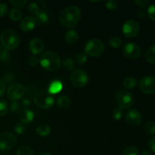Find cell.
Listing matches in <instances>:
<instances>
[{
    "label": "cell",
    "mask_w": 155,
    "mask_h": 155,
    "mask_svg": "<svg viewBox=\"0 0 155 155\" xmlns=\"http://www.w3.org/2000/svg\"><path fill=\"white\" fill-rule=\"evenodd\" d=\"M87 55L85 53H80L75 58L76 63L79 65H83L86 64V62L87 61Z\"/></svg>",
    "instance_id": "4dcf8cb0"
},
{
    "label": "cell",
    "mask_w": 155,
    "mask_h": 155,
    "mask_svg": "<svg viewBox=\"0 0 155 155\" xmlns=\"http://www.w3.org/2000/svg\"><path fill=\"white\" fill-rule=\"evenodd\" d=\"M7 5L5 4H4V3L0 2V18L5 15L6 12H7Z\"/></svg>",
    "instance_id": "b9f144b4"
},
{
    "label": "cell",
    "mask_w": 155,
    "mask_h": 155,
    "mask_svg": "<svg viewBox=\"0 0 155 155\" xmlns=\"http://www.w3.org/2000/svg\"><path fill=\"white\" fill-rule=\"evenodd\" d=\"M21 104L18 101H13L10 105V110L12 113L18 114L21 110Z\"/></svg>",
    "instance_id": "8d00e7d4"
},
{
    "label": "cell",
    "mask_w": 155,
    "mask_h": 155,
    "mask_svg": "<svg viewBox=\"0 0 155 155\" xmlns=\"http://www.w3.org/2000/svg\"><path fill=\"white\" fill-rule=\"evenodd\" d=\"M27 11L30 12L32 15H36L38 12H39V8L37 3L36 2H30L29 3L28 6H27Z\"/></svg>",
    "instance_id": "1f68e13d"
},
{
    "label": "cell",
    "mask_w": 155,
    "mask_h": 155,
    "mask_svg": "<svg viewBox=\"0 0 155 155\" xmlns=\"http://www.w3.org/2000/svg\"><path fill=\"white\" fill-rule=\"evenodd\" d=\"M142 115L136 109H130L126 114V120L130 125L136 127L142 122Z\"/></svg>",
    "instance_id": "4fadbf2b"
},
{
    "label": "cell",
    "mask_w": 155,
    "mask_h": 155,
    "mask_svg": "<svg viewBox=\"0 0 155 155\" xmlns=\"http://www.w3.org/2000/svg\"><path fill=\"white\" fill-rule=\"evenodd\" d=\"M35 17V21L39 24H45L48 21V14L45 11H39Z\"/></svg>",
    "instance_id": "ffe728a7"
},
{
    "label": "cell",
    "mask_w": 155,
    "mask_h": 155,
    "mask_svg": "<svg viewBox=\"0 0 155 155\" xmlns=\"http://www.w3.org/2000/svg\"><path fill=\"white\" fill-rule=\"evenodd\" d=\"M2 45L5 49L13 50L20 44V36L17 32L13 30H5L2 33L0 36Z\"/></svg>",
    "instance_id": "3957f363"
},
{
    "label": "cell",
    "mask_w": 155,
    "mask_h": 155,
    "mask_svg": "<svg viewBox=\"0 0 155 155\" xmlns=\"http://www.w3.org/2000/svg\"><path fill=\"white\" fill-rule=\"evenodd\" d=\"M135 3L137 6L141 8H145L147 6L149 5L150 1L148 0H136L135 1Z\"/></svg>",
    "instance_id": "ab89813d"
},
{
    "label": "cell",
    "mask_w": 155,
    "mask_h": 155,
    "mask_svg": "<svg viewBox=\"0 0 155 155\" xmlns=\"http://www.w3.org/2000/svg\"><path fill=\"white\" fill-rule=\"evenodd\" d=\"M8 111V106L4 100H0V117L5 116Z\"/></svg>",
    "instance_id": "d6a6232c"
},
{
    "label": "cell",
    "mask_w": 155,
    "mask_h": 155,
    "mask_svg": "<svg viewBox=\"0 0 155 155\" xmlns=\"http://www.w3.org/2000/svg\"><path fill=\"white\" fill-rule=\"evenodd\" d=\"M9 18L13 21H19L22 18V12L17 8H12L9 12Z\"/></svg>",
    "instance_id": "603a6c76"
},
{
    "label": "cell",
    "mask_w": 155,
    "mask_h": 155,
    "mask_svg": "<svg viewBox=\"0 0 155 155\" xmlns=\"http://www.w3.org/2000/svg\"><path fill=\"white\" fill-rule=\"evenodd\" d=\"M33 119H34V114L29 109H24L20 114V120L23 124H30Z\"/></svg>",
    "instance_id": "2e32d148"
},
{
    "label": "cell",
    "mask_w": 155,
    "mask_h": 155,
    "mask_svg": "<svg viewBox=\"0 0 155 155\" xmlns=\"http://www.w3.org/2000/svg\"><path fill=\"white\" fill-rule=\"evenodd\" d=\"M9 58V53L6 49L3 48L2 45L0 44V60L2 61H6Z\"/></svg>",
    "instance_id": "e575fe53"
},
{
    "label": "cell",
    "mask_w": 155,
    "mask_h": 155,
    "mask_svg": "<svg viewBox=\"0 0 155 155\" xmlns=\"http://www.w3.org/2000/svg\"><path fill=\"white\" fill-rule=\"evenodd\" d=\"M119 4L117 1L114 0H110V1L105 2V7L110 11H114L117 9Z\"/></svg>",
    "instance_id": "836d02e7"
},
{
    "label": "cell",
    "mask_w": 155,
    "mask_h": 155,
    "mask_svg": "<svg viewBox=\"0 0 155 155\" xmlns=\"http://www.w3.org/2000/svg\"><path fill=\"white\" fill-rule=\"evenodd\" d=\"M65 40L68 44H74L79 39V35L76 30H70L65 33Z\"/></svg>",
    "instance_id": "e0dca14e"
},
{
    "label": "cell",
    "mask_w": 155,
    "mask_h": 155,
    "mask_svg": "<svg viewBox=\"0 0 155 155\" xmlns=\"http://www.w3.org/2000/svg\"><path fill=\"white\" fill-rule=\"evenodd\" d=\"M33 100L37 107L44 110L51 108L54 102V97L49 93L48 89H41L37 91L35 93Z\"/></svg>",
    "instance_id": "277c9868"
},
{
    "label": "cell",
    "mask_w": 155,
    "mask_h": 155,
    "mask_svg": "<svg viewBox=\"0 0 155 155\" xmlns=\"http://www.w3.org/2000/svg\"><path fill=\"white\" fill-rule=\"evenodd\" d=\"M15 131L18 134L22 135L26 132V127L23 124H18L15 127Z\"/></svg>",
    "instance_id": "74e56055"
},
{
    "label": "cell",
    "mask_w": 155,
    "mask_h": 155,
    "mask_svg": "<svg viewBox=\"0 0 155 155\" xmlns=\"http://www.w3.org/2000/svg\"><path fill=\"white\" fill-rule=\"evenodd\" d=\"M80 15H81V11L77 6H68L59 14V22L63 27L67 28H73L78 24Z\"/></svg>",
    "instance_id": "6da1fadb"
},
{
    "label": "cell",
    "mask_w": 155,
    "mask_h": 155,
    "mask_svg": "<svg viewBox=\"0 0 155 155\" xmlns=\"http://www.w3.org/2000/svg\"><path fill=\"white\" fill-rule=\"evenodd\" d=\"M30 104H31V103H30V99H28V98H24V99L22 100V106L25 109L28 108V107L30 106Z\"/></svg>",
    "instance_id": "f6af8a7d"
},
{
    "label": "cell",
    "mask_w": 155,
    "mask_h": 155,
    "mask_svg": "<svg viewBox=\"0 0 155 155\" xmlns=\"http://www.w3.org/2000/svg\"><path fill=\"white\" fill-rule=\"evenodd\" d=\"M147 14L148 16L151 21L155 22V4H152L148 8V11H147Z\"/></svg>",
    "instance_id": "d590c367"
},
{
    "label": "cell",
    "mask_w": 155,
    "mask_h": 155,
    "mask_svg": "<svg viewBox=\"0 0 155 155\" xmlns=\"http://www.w3.org/2000/svg\"><path fill=\"white\" fill-rule=\"evenodd\" d=\"M17 144V139L12 133L6 132L0 134V150L7 151L12 149Z\"/></svg>",
    "instance_id": "ba28073f"
},
{
    "label": "cell",
    "mask_w": 155,
    "mask_h": 155,
    "mask_svg": "<svg viewBox=\"0 0 155 155\" xmlns=\"http://www.w3.org/2000/svg\"><path fill=\"white\" fill-rule=\"evenodd\" d=\"M62 88H63L62 83L58 80H54V81L51 82V84L49 85L48 91L51 95H56L61 91Z\"/></svg>",
    "instance_id": "ac0fdd59"
},
{
    "label": "cell",
    "mask_w": 155,
    "mask_h": 155,
    "mask_svg": "<svg viewBox=\"0 0 155 155\" xmlns=\"http://www.w3.org/2000/svg\"><path fill=\"white\" fill-rule=\"evenodd\" d=\"M28 64L32 67H36L37 66L38 64H39V60L35 56H31V57L29 58L28 59Z\"/></svg>",
    "instance_id": "60d3db41"
},
{
    "label": "cell",
    "mask_w": 155,
    "mask_h": 155,
    "mask_svg": "<svg viewBox=\"0 0 155 155\" xmlns=\"http://www.w3.org/2000/svg\"><path fill=\"white\" fill-rule=\"evenodd\" d=\"M123 114H124V109L121 108L120 107H117L114 108L112 111V117L115 120H119L122 118Z\"/></svg>",
    "instance_id": "f1b7e54d"
},
{
    "label": "cell",
    "mask_w": 155,
    "mask_h": 155,
    "mask_svg": "<svg viewBox=\"0 0 155 155\" xmlns=\"http://www.w3.org/2000/svg\"><path fill=\"white\" fill-rule=\"evenodd\" d=\"M44 42L39 38H34L29 43V49L33 54H39L44 50Z\"/></svg>",
    "instance_id": "5bb4252c"
},
{
    "label": "cell",
    "mask_w": 155,
    "mask_h": 155,
    "mask_svg": "<svg viewBox=\"0 0 155 155\" xmlns=\"http://www.w3.org/2000/svg\"><path fill=\"white\" fill-rule=\"evenodd\" d=\"M71 81L73 86L77 88H83L89 82L87 73L81 69H76L71 74Z\"/></svg>",
    "instance_id": "52a82bcc"
},
{
    "label": "cell",
    "mask_w": 155,
    "mask_h": 155,
    "mask_svg": "<svg viewBox=\"0 0 155 155\" xmlns=\"http://www.w3.org/2000/svg\"><path fill=\"white\" fill-rule=\"evenodd\" d=\"M71 104V101L70 98L67 95H61L57 100V104L60 108L66 109L70 107Z\"/></svg>",
    "instance_id": "d6986e66"
},
{
    "label": "cell",
    "mask_w": 155,
    "mask_h": 155,
    "mask_svg": "<svg viewBox=\"0 0 155 155\" xmlns=\"http://www.w3.org/2000/svg\"><path fill=\"white\" fill-rule=\"evenodd\" d=\"M39 155H51L49 153H42V154H39Z\"/></svg>",
    "instance_id": "681fc988"
},
{
    "label": "cell",
    "mask_w": 155,
    "mask_h": 155,
    "mask_svg": "<svg viewBox=\"0 0 155 155\" xmlns=\"http://www.w3.org/2000/svg\"><path fill=\"white\" fill-rule=\"evenodd\" d=\"M10 3L15 7H24L27 4L26 0H11Z\"/></svg>",
    "instance_id": "f35d334b"
},
{
    "label": "cell",
    "mask_w": 155,
    "mask_h": 155,
    "mask_svg": "<svg viewBox=\"0 0 155 155\" xmlns=\"http://www.w3.org/2000/svg\"><path fill=\"white\" fill-rule=\"evenodd\" d=\"M141 155H154V154H153L152 153L149 151H143Z\"/></svg>",
    "instance_id": "7dc6e473"
},
{
    "label": "cell",
    "mask_w": 155,
    "mask_h": 155,
    "mask_svg": "<svg viewBox=\"0 0 155 155\" xmlns=\"http://www.w3.org/2000/svg\"><path fill=\"white\" fill-rule=\"evenodd\" d=\"M25 87L20 83H14L8 88V97L12 101H17L21 99L25 93Z\"/></svg>",
    "instance_id": "9c48e42d"
},
{
    "label": "cell",
    "mask_w": 155,
    "mask_h": 155,
    "mask_svg": "<svg viewBox=\"0 0 155 155\" xmlns=\"http://www.w3.org/2000/svg\"><path fill=\"white\" fill-rule=\"evenodd\" d=\"M6 90V86H5V82L3 81L2 79H0V97L2 96L3 95L5 94Z\"/></svg>",
    "instance_id": "7bdbcfd3"
},
{
    "label": "cell",
    "mask_w": 155,
    "mask_h": 155,
    "mask_svg": "<svg viewBox=\"0 0 155 155\" xmlns=\"http://www.w3.org/2000/svg\"><path fill=\"white\" fill-rule=\"evenodd\" d=\"M104 51V45L100 39H91L85 45V54L91 57H98L103 54Z\"/></svg>",
    "instance_id": "5b68a950"
},
{
    "label": "cell",
    "mask_w": 155,
    "mask_h": 155,
    "mask_svg": "<svg viewBox=\"0 0 155 155\" xmlns=\"http://www.w3.org/2000/svg\"><path fill=\"white\" fill-rule=\"evenodd\" d=\"M145 131L148 136H154L155 134V124L149 121L145 125Z\"/></svg>",
    "instance_id": "83f0119b"
},
{
    "label": "cell",
    "mask_w": 155,
    "mask_h": 155,
    "mask_svg": "<svg viewBox=\"0 0 155 155\" xmlns=\"http://www.w3.org/2000/svg\"><path fill=\"white\" fill-rule=\"evenodd\" d=\"M17 155H34L33 150L27 146H21L17 151Z\"/></svg>",
    "instance_id": "484cf974"
},
{
    "label": "cell",
    "mask_w": 155,
    "mask_h": 155,
    "mask_svg": "<svg viewBox=\"0 0 155 155\" xmlns=\"http://www.w3.org/2000/svg\"><path fill=\"white\" fill-rule=\"evenodd\" d=\"M145 59L148 62L155 64V45L150 47L145 52Z\"/></svg>",
    "instance_id": "44dd1931"
},
{
    "label": "cell",
    "mask_w": 155,
    "mask_h": 155,
    "mask_svg": "<svg viewBox=\"0 0 155 155\" xmlns=\"http://www.w3.org/2000/svg\"><path fill=\"white\" fill-rule=\"evenodd\" d=\"M137 85V80L133 77H127L124 80V86L127 89H132Z\"/></svg>",
    "instance_id": "d4e9b609"
},
{
    "label": "cell",
    "mask_w": 155,
    "mask_h": 155,
    "mask_svg": "<svg viewBox=\"0 0 155 155\" xmlns=\"http://www.w3.org/2000/svg\"><path fill=\"white\" fill-rule=\"evenodd\" d=\"M39 63L45 71H50V72L58 71L61 64L60 57L53 51L44 52L41 55Z\"/></svg>",
    "instance_id": "7a4b0ae2"
},
{
    "label": "cell",
    "mask_w": 155,
    "mask_h": 155,
    "mask_svg": "<svg viewBox=\"0 0 155 155\" xmlns=\"http://www.w3.org/2000/svg\"><path fill=\"white\" fill-rule=\"evenodd\" d=\"M62 67H63L64 69L67 71H72L73 69L75 67V64H74V61L70 58H66L64 59L62 61Z\"/></svg>",
    "instance_id": "cb8c5ba5"
},
{
    "label": "cell",
    "mask_w": 155,
    "mask_h": 155,
    "mask_svg": "<svg viewBox=\"0 0 155 155\" xmlns=\"http://www.w3.org/2000/svg\"><path fill=\"white\" fill-rule=\"evenodd\" d=\"M36 21L33 18L30 16H27L23 18L20 24V28L22 31L29 32L31 31L36 27Z\"/></svg>",
    "instance_id": "9a60e30c"
},
{
    "label": "cell",
    "mask_w": 155,
    "mask_h": 155,
    "mask_svg": "<svg viewBox=\"0 0 155 155\" xmlns=\"http://www.w3.org/2000/svg\"><path fill=\"white\" fill-rule=\"evenodd\" d=\"M124 56L129 59H136L140 57L142 54V49L139 45L133 42L127 43L124 47L123 50Z\"/></svg>",
    "instance_id": "8fae6325"
},
{
    "label": "cell",
    "mask_w": 155,
    "mask_h": 155,
    "mask_svg": "<svg viewBox=\"0 0 155 155\" xmlns=\"http://www.w3.org/2000/svg\"><path fill=\"white\" fill-rule=\"evenodd\" d=\"M123 33L127 37L133 38L138 35L140 30L139 24L135 20H128L123 26Z\"/></svg>",
    "instance_id": "30bf717a"
},
{
    "label": "cell",
    "mask_w": 155,
    "mask_h": 155,
    "mask_svg": "<svg viewBox=\"0 0 155 155\" xmlns=\"http://www.w3.org/2000/svg\"><path fill=\"white\" fill-rule=\"evenodd\" d=\"M148 145H149L150 149H151L153 152L155 153V136L150 139L149 142H148Z\"/></svg>",
    "instance_id": "ee69618b"
},
{
    "label": "cell",
    "mask_w": 155,
    "mask_h": 155,
    "mask_svg": "<svg viewBox=\"0 0 155 155\" xmlns=\"http://www.w3.org/2000/svg\"><path fill=\"white\" fill-rule=\"evenodd\" d=\"M139 151L138 150V148H136V147H133V146L127 147V148H126L122 152V155H139Z\"/></svg>",
    "instance_id": "f546056e"
},
{
    "label": "cell",
    "mask_w": 155,
    "mask_h": 155,
    "mask_svg": "<svg viewBox=\"0 0 155 155\" xmlns=\"http://www.w3.org/2000/svg\"><path fill=\"white\" fill-rule=\"evenodd\" d=\"M109 45L114 48H117L122 45V39L117 36H113L109 40Z\"/></svg>",
    "instance_id": "4316f807"
},
{
    "label": "cell",
    "mask_w": 155,
    "mask_h": 155,
    "mask_svg": "<svg viewBox=\"0 0 155 155\" xmlns=\"http://www.w3.org/2000/svg\"><path fill=\"white\" fill-rule=\"evenodd\" d=\"M0 155H8V154L5 151H2V152L0 153Z\"/></svg>",
    "instance_id": "c3c4849f"
},
{
    "label": "cell",
    "mask_w": 155,
    "mask_h": 155,
    "mask_svg": "<svg viewBox=\"0 0 155 155\" xmlns=\"http://www.w3.org/2000/svg\"><path fill=\"white\" fill-rule=\"evenodd\" d=\"M50 132H51V129H50L49 126L48 125H39L36 128V133L39 136H47L49 135Z\"/></svg>",
    "instance_id": "7402d4cb"
},
{
    "label": "cell",
    "mask_w": 155,
    "mask_h": 155,
    "mask_svg": "<svg viewBox=\"0 0 155 155\" xmlns=\"http://www.w3.org/2000/svg\"><path fill=\"white\" fill-rule=\"evenodd\" d=\"M117 103L123 109L130 108L134 102V98L133 94L129 91L120 90L115 95Z\"/></svg>",
    "instance_id": "8992f818"
},
{
    "label": "cell",
    "mask_w": 155,
    "mask_h": 155,
    "mask_svg": "<svg viewBox=\"0 0 155 155\" xmlns=\"http://www.w3.org/2000/svg\"><path fill=\"white\" fill-rule=\"evenodd\" d=\"M139 89L148 95L155 93V77L148 76L142 78L139 82Z\"/></svg>",
    "instance_id": "7c38bea8"
},
{
    "label": "cell",
    "mask_w": 155,
    "mask_h": 155,
    "mask_svg": "<svg viewBox=\"0 0 155 155\" xmlns=\"http://www.w3.org/2000/svg\"><path fill=\"white\" fill-rule=\"evenodd\" d=\"M137 15H138V16H139V18H142H142H145V12H142V11H141V12H138Z\"/></svg>",
    "instance_id": "bcb514c9"
}]
</instances>
